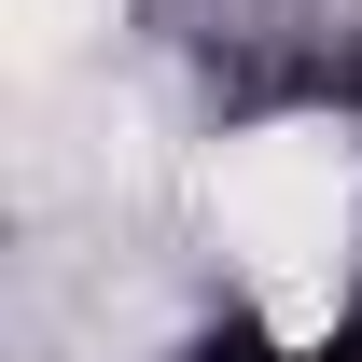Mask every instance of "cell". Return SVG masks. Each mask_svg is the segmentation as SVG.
<instances>
[{
	"mask_svg": "<svg viewBox=\"0 0 362 362\" xmlns=\"http://www.w3.org/2000/svg\"><path fill=\"white\" fill-rule=\"evenodd\" d=\"M70 14H84V0H14V56L56 70V56H70Z\"/></svg>",
	"mask_w": 362,
	"mask_h": 362,
	"instance_id": "cell-2",
	"label": "cell"
},
{
	"mask_svg": "<svg viewBox=\"0 0 362 362\" xmlns=\"http://www.w3.org/2000/svg\"><path fill=\"white\" fill-rule=\"evenodd\" d=\"M209 209H223V237L251 251V279H265V320L293 334V349H320V334H334V293H349V223H362V153H349V126L293 112V126L223 139Z\"/></svg>",
	"mask_w": 362,
	"mask_h": 362,
	"instance_id": "cell-1",
	"label": "cell"
}]
</instances>
